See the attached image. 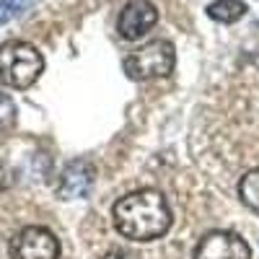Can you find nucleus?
I'll use <instances>...</instances> for the list:
<instances>
[{
  "instance_id": "12",
  "label": "nucleus",
  "mask_w": 259,
  "mask_h": 259,
  "mask_svg": "<svg viewBox=\"0 0 259 259\" xmlns=\"http://www.w3.org/2000/svg\"><path fill=\"white\" fill-rule=\"evenodd\" d=\"M13 184V174H11V168L0 161V192H6L8 187Z\"/></svg>"
},
{
  "instance_id": "11",
  "label": "nucleus",
  "mask_w": 259,
  "mask_h": 259,
  "mask_svg": "<svg viewBox=\"0 0 259 259\" xmlns=\"http://www.w3.org/2000/svg\"><path fill=\"white\" fill-rule=\"evenodd\" d=\"M16 124V104L8 94H0V135L11 133Z\"/></svg>"
},
{
  "instance_id": "3",
  "label": "nucleus",
  "mask_w": 259,
  "mask_h": 259,
  "mask_svg": "<svg viewBox=\"0 0 259 259\" xmlns=\"http://www.w3.org/2000/svg\"><path fill=\"white\" fill-rule=\"evenodd\" d=\"M177 52L168 39H150L148 45L133 50L124 57V73L133 80H153L166 78L174 70Z\"/></svg>"
},
{
  "instance_id": "6",
  "label": "nucleus",
  "mask_w": 259,
  "mask_h": 259,
  "mask_svg": "<svg viewBox=\"0 0 259 259\" xmlns=\"http://www.w3.org/2000/svg\"><path fill=\"white\" fill-rule=\"evenodd\" d=\"M158 24V11L150 0H130L117 18V31L122 39H143L150 29Z\"/></svg>"
},
{
  "instance_id": "2",
  "label": "nucleus",
  "mask_w": 259,
  "mask_h": 259,
  "mask_svg": "<svg viewBox=\"0 0 259 259\" xmlns=\"http://www.w3.org/2000/svg\"><path fill=\"white\" fill-rule=\"evenodd\" d=\"M45 70V57L29 41H6L0 45V83L8 89H29Z\"/></svg>"
},
{
  "instance_id": "13",
  "label": "nucleus",
  "mask_w": 259,
  "mask_h": 259,
  "mask_svg": "<svg viewBox=\"0 0 259 259\" xmlns=\"http://www.w3.org/2000/svg\"><path fill=\"white\" fill-rule=\"evenodd\" d=\"M101 259H138V256L130 254V251H122V249H114V251H109V254H104Z\"/></svg>"
},
{
  "instance_id": "7",
  "label": "nucleus",
  "mask_w": 259,
  "mask_h": 259,
  "mask_svg": "<svg viewBox=\"0 0 259 259\" xmlns=\"http://www.w3.org/2000/svg\"><path fill=\"white\" fill-rule=\"evenodd\" d=\"M94 179H96V168H94L91 161H85V158L70 161L60 174V187H57L60 197H65V200L85 197L94 187Z\"/></svg>"
},
{
  "instance_id": "10",
  "label": "nucleus",
  "mask_w": 259,
  "mask_h": 259,
  "mask_svg": "<svg viewBox=\"0 0 259 259\" xmlns=\"http://www.w3.org/2000/svg\"><path fill=\"white\" fill-rule=\"evenodd\" d=\"M36 0H0V26L8 24L11 18L21 16L24 11H29Z\"/></svg>"
},
{
  "instance_id": "9",
  "label": "nucleus",
  "mask_w": 259,
  "mask_h": 259,
  "mask_svg": "<svg viewBox=\"0 0 259 259\" xmlns=\"http://www.w3.org/2000/svg\"><path fill=\"white\" fill-rule=\"evenodd\" d=\"M239 197H241V202L249 210H254L259 215V168H251V171H246V174L241 177Z\"/></svg>"
},
{
  "instance_id": "4",
  "label": "nucleus",
  "mask_w": 259,
  "mask_h": 259,
  "mask_svg": "<svg viewBox=\"0 0 259 259\" xmlns=\"http://www.w3.org/2000/svg\"><path fill=\"white\" fill-rule=\"evenodd\" d=\"M8 254L11 259H60V241L45 226H26L11 239Z\"/></svg>"
},
{
  "instance_id": "8",
  "label": "nucleus",
  "mask_w": 259,
  "mask_h": 259,
  "mask_svg": "<svg viewBox=\"0 0 259 259\" xmlns=\"http://www.w3.org/2000/svg\"><path fill=\"white\" fill-rule=\"evenodd\" d=\"M207 16L218 24H233L246 16V3L244 0H215L207 6Z\"/></svg>"
},
{
  "instance_id": "1",
  "label": "nucleus",
  "mask_w": 259,
  "mask_h": 259,
  "mask_svg": "<svg viewBox=\"0 0 259 259\" xmlns=\"http://www.w3.org/2000/svg\"><path fill=\"white\" fill-rule=\"evenodd\" d=\"M112 221L130 241H156L171 228V207L158 189H135L114 202Z\"/></svg>"
},
{
  "instance_id": "5",
  "label": "nucleus",
  "mask_w": 259,
  "mask_h": 259,
  "mask_svg": "<svg viewBox=\"0 0 259 259\" xmlns=\"http://www.w3.org/2000/svg\"><path fill=\"white\" fill-rule=\"evenodd\" d=\"M192 259H251V249L233 231H210L197 241Z\"/></svg>"
}]
</instances>
